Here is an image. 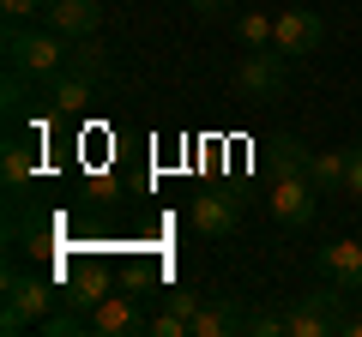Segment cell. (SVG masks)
Here are the masks:
<instances>
[{"mask_svg":"<svg viewBox=\"0 0 362 337\" xmlns=\"http://www.w3.org/2000/svg\"><path fill=\"white\" fill-rule=\"evenodd\" d=\"M73 66V42L54 25H6V73L25 85V78H42L49 85L54 73Z\"/></svg>","mask_w":362,"mask_h":337,"instance_id":"obj_1","label":"cell"},{"mask_svg":"<svg viewBox=\"0 0 362 337\" xmlns=\"http://www.w3.org/2000/svg\"><path fill=\"white\" fill-rule=\"evenodd\" d=\"M344 289L338 283H320V289H308V295H296L284 307V337H332V331H344Z\"/></svg>","mask_w":362,"mask_h":337,"instance_id":"obj_2","label":"cell"},{"mask_svg":"<svg viewBox=\"0 0 362 337\" xmlns=\"http://www.w3.org/2000/svg\"><path fill=\"white\" fill-rule=\"evenodd\" d=\"M49 301H61L42 277H25V271H13L6 277V307H0V331L6 337H18V331H30V325H42L49 319Z\"/></svg>","mask_w":362,"mask_h":337,"instance_id":"obj_3","label":"cell"},{"mask_svg":"<svg viewBox=\"0 0 362 337\" xmlns=\"http://www.w3.org/2000/svg\"><path fill=\"white\" fill-rule=\"evenodd\" d=\"M284 61H290V54H278V49H247L242 66H235V91H242L247 103H278L284 85H290Z\"/></svg>","mask_w":362,"mask_h":337,"instance_id":"obj_4","label":"cell"},{"mask_svg":"<svg viewBox=\"0 0 362 337\" xmlns=\"http://www.w3.org/2000/svg\"><path fill=\"white\" fill-rule=\"evenodd\" d=\"M272 49L302 61V54H320L326 49V18L314 6H284V13L272 18Z\"/></svg>","mask_w":362,"mask_h":337,"instance_id":"obj_5","label":"cell"},{"mask_svg":"<svg viewBox=\"0 0 362 337\" xmlns=\"http://www.w3.org/2000/svg\"><path fill=\"white\" fill-rule=\"evenodd\" d=\"M314 205H320L314 175H272V217L284 223V229H308Z\"/></svg>","mask_w":362,"mask_h":337,"instance_id":"obj_6","label":"cell"},{"mask_svg":"<svg viewBox=\"0 0 362 337\" xmlns=\"http://www.w3.org/2000/svg\"><path fill=\"white\" fill-rule=\"evenodd\" d=\"M133 331H145L133 295H103L97 307H85V337H133Z\"/></svg>","mask_w":362,"mask_h":337,"instance_id":"obj_7","label":"cell"},{"mask_svg":"<svg viewBox=\"0 0 362 337\" xmlns=\"http://www.w3.org/2000/svg\"><path fill=\"white\" fill-rule=\"evenodd\" d=\"M42 25H54L66 42H85V37H97V25H103V6H97V0H49Z\"/></svg>","mask_w":362,"mask_h":337,"instance_id":"obj_8","label":"cell"},{"mask_svg":"<svg viewBox=\"0 0 362 337\" xmlns=\"http://www.w3.org/2000/svg\"><path fill=\"white\" fill-rule=\"evenodd\" d=\"M187 217H194V235H206V241H223V235L242 223V205H235L230 193H199L194 205H187Z\"/></svg>","mask_w":362,"mask_h":337,"instance_id":"obj_9","label":"cell"},{"mask_svg":"<svg viewBox=\"0 0 362 337\" xmlns=\"http://www.w3.org/2000/svg\"><path fill=\"white\" fill-rule=\"evenodd\" d=\"M320 277H326V283H338L344 295H362V241L320 247Z\"/></svg>","mask_w":362,"mask_h":337,"instance_id":"obj_10","label":"cell"},{"mask_svg":"<svg viewBox=\"0 0 362 337\" xmlns=\"http://www.w3.org/2000/svg\"><path fill=\"white\" fill-rule=\"evenodd\" d=\"M90 103H97V78L73 73V66L49 78V109H54V115H85Z\"/></svg>","mask_w":362,"mask_h":337,"instance_id":"obj_11","label":"cell"},{"mask_svg":"<svg viewBox=\"0 0 362 337\" xmlns=\"http://www.w3.org/2000/svg\"><path fill=\"white\" fill-rule=\"evenodd\" d=\"M230 331H247V313L235 307V295H206L194 313V337H230Z\"/></svg>","mask_w":362,"mask_h":337,"instance_id":"obj_12","label":"cell"},{"mask_svg":"<svg viewBox=\"0 0 362 337\" xmlns=\"http://www.w3.org/2000/svg\"><path fill=\"white\" fill-rule=\"evenodd\" d=\"M272 175H314V157H308V145L302 139H272Z\"/></svg>","mask_w":362,"mask_h":337,"instance_id":"obj_13","label":"cell"},{"mask_svg":"<svg viewBox=\"0 0 362 337\" xmlns=\"http://www.w3.org/2000/svg\"><path fill=\"white\" fill-rule=\"evenodd\" d=\"M73 73H85V78H97V85H103V78H109V49H103L97 37L73 42Z\"/></svg>","mask_w":362,"mask_h":337,"instance_id":"obj_14","label":"cell"},{"mask_svg":"<svg viewBox=\"0 0 362 337\" xmlns=\"http://www.w3.org/2000/svg\"><path fill=\"white\" fill-rule=\"evenodd\" d=\"M344 168H350V145H344V151H320V157H314V187H320V193L344 187Z\"/></svg>","mask_w":362,"mask_h":337,"instance_id":"obj_15","label":"cell"},{"mask_svg":"<svg viewBox=\"0 0 362 337\" xmlns=\"http://www.w3.org/2000/svg\"><path fill=\"white\" fill-rule=\"evenodd\" d=\"M0 175H6V193H18V187H25L30 181V151H25V145H6V157H0Z\"/></svg>","mask_w":362,"mask_h":337,"instance_id":"obj_16","label":"cell"},{"mask_svg":"<svg viewBox=\"0 0 362 337\" xmlns=\"http://www.w3.org/2000/svg\"><path fill=\"white\" fill-rule=\"evenodd\" d=\"M235 37H242V49H272V18L266 13H242L235 18Z\"/></svg>","mask_w":362,"mask_h":337,"instance_id":"obj_17","label":"cell"},{"mask_svg":"<svg viewBox=\"0 0 362 337\" xmlns=\"http://www.w3.org/2000/svg\"><path fill=\"white\" fill-rule=\"evenodd\" d=\"M103 295H109V289H103V271H85V277L73 283V295H61V301H66V307H78V313H85V307H97Z\"/></svg>","mask_w":362,"mask_h":337,"instance_id":"obj_18","label":"cell"},{"mask_svg":"<svg viewBox=\"0 0 362 337\" xmlns=\"http://www.w3.org/2000/svg\"><path fill=\"white\" fill-rule=\"evenodd\" d=\"M0 13H6V25H30L49 13V0H0Z\"/></svg>","mask_w":362,"mask_h":337,"instance_id":"obj_19","label":"cell"},{"mask_svg":"<svg viewBox=\"0 0 362 337\" xmlns=\"http://www.w3.org/2000/svg\"><path fill=\"white\" fill-rule=\"evenodd\" d=\"M247 331H254V337H284V307L254 313V319H247Z\"/></svg>","mask_w":362,"mask_h":337,"instance_id":"obj_20","label":"cell"},{"mask_svg":"<svg viewBox=\"0 0 362 337\" xmlns=\"http://www.w3.org/2000/svg\"><path fill=\"white\" fill-rule=\"evenodd\" d=\"M344 199H362V139L350 145V168H344Z\"/></svg>","mask_w":362,"mask_h":337,"instance_id":"obj_21","label":"cell"},{"mask_svg":"<svg viewBox=\"0 0 362 337\" xmlns=\"http://www.w3.org/2000/svg\"><path fill=\"white\" fill-rule=\"evenodd\" d=\"M187 6H194V13H199V18H218V13H223V6H230V0H187Z\"/></svg>","mask_w":362,"mask_h":337,"instance_id":"obj_22","label":"cell"},{"mask_svg":"<svg viewBox=\"0 0 362 337\" xmlns=\"http://www.w3.org/2000/svg\"><path fill=\"white\" fill-rule=\"evenodd\" d=\"M344 337H362V319H344Z\"/></svg>","mask_w":362,"mask_h":337,"instance_id":"obj_23","label":"cell"}]
</instances>
